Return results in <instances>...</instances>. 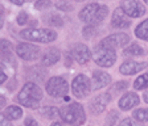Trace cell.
I'll use <instances>...</instances> for the list:
<instances>
[{"label": "cell", "mask_w": 148, "mask_h": 126, "mask_svg": "<svg viewBox=\"0 0 148 126\" xmlns=\"http://www.w3.org/2000/svg\"><path fill=\"white\" fill-rule=\"evenodd\" d=\"M148 87V72L147 74H143L135 80L134 83V88L135 89H144Z\"/></svg>", "instance_id": "obj_22"}, {"label": "cell", "mask_w": 148, "mask_h": 126, "mask_svg": "<svg viewBox=\"0 0 148 126\" xmlns=\"http://www.w3.org/2000/svg\"><path fill=\"white\" fill-rule=\"evenodd\" d=\"M130 42V37L124 33H118V34H112V36H108L105 40H102V42L99 43V47H103V49H108V50H115L119 49L122 46H126L127 43Z\"/></svg>", "instance_id": "obj_8"}, {"label": "cell", "mask_w": 148, "mask_h": 126, "mask_svg": "<svg viewBox=\"0 0 148 126\" xmlns=\"http://www.w3.org/2000/svg\"><path fill=\"white\" fill-rule=\"evenodd\" d=\"M12 55V45L7 40H1V57Z\"/></svg>", "instance_id": "obj_25"}, {"label": "cell", "mask_w": 148, "mask_h": 126, "mask_svg": "<svg viewBox=\"0 0 148 126\" xmlns=\"http://www.w3.org/2000/svg\"><path fill=\"white\" fill-rule=\"evenodd\" d=\"M115 122H116V112L112 111L107 118V126H114Z\"/></svg>", "instance_id": "obj_31"}, {"label": "cell", "mask_w": 148, "mask_h": 126, "mask_svg": "<svg viewBox=\"0 0 148 126\" xmlns=\"http://www.w3.org/2000/svg\"><path fill=\"white\" fill-rule=\"evenodd\" d=\"M41 114L46 118H56L57 116H60V111L54 106H45L41 109Z\"/></svg>", "instance_id": "obj_23"}, {"label": "cell", "mask_w": 148, "mask_h": 126, "mask_svg": "<svg viewBox=\"0 0 148 126\" xmlns=\"http://www.w3.org/2000/svg\"><path fill=\"white\" fill-rule=\"evenodd\" d=\"M41 98H42V91L36 83H32V82L25 84L17 96L18 102L31 109L38 108Z\"/></svg>", "instance_id": "obj_1"}, {"label": "cell", "mask_w": 148, "mask_h": 126, "mask_svg": "<svg viewBox=\"0 0 148 126\" xmlns=\"http://www.w3.org/2000/svg\"><path fill=\"white\" fill-rule=\"evenodd\" d=\"M70 54L74 58V61H77L79 65H86L87 62L90 61V58H91V53H90L89 47L86 45H83V43L75 45Z\"/></svg>", "instance_id": "obj_11"}, {"label": "cell", "mask_w": 148, "mask_h": 126, "mask_svg": "<svg viewBox=\"0 0 148 126\" xmlns=\"http://www.w3.org/2000/svg\"><path fill=\"white\" fill-rule=\"evenodd\" d=\"M9 1H12L16 5H23V4H24V0H9Z\"/></svg>", "instance_id": "obj_36"}, {"label": "cell", "mask_w": 148, "mask_h": 126, "mask_svg": "<svg viewBox=\"0 0 148 126\" xmlns=\"http://www.w3.org/2000/svg\"><path fill=\"white\" fill-rule=\"evenodd\" d=\"M28 15L25 12H21V13H18L17 16V24L18 25H24V24H28Z\"/></svg>", "instance_id": "obj_29"}, {"label": "cell", "mask_w": 148, "mask_h": 126, "mask_svg": "<svg viewBox=\"0 0 148 126\" xmlns=\"http://www.w3.org/2000/svg\"><path fill=\"white\" fill-rule=\"evenodd\" d=\"M140 98L136 93L134 92H130V93H126L124 96H122L119 100V108L122 111H130L131 108H134L135 105L139 104Z\"/></svg>", "instance_id": "obj_16"}, {"label": "cell", "mask_w": 148, "mask_h": 126, "mask_svg": "<svg viewBox=\"0 0 148 126\" xmlns=\"http://www.w3.org/2000/svg\"><path fill=\"white\" fill-rule=\"evenodd\" d=\"M60 117H61L64 122L71 126H81L86 121V114L81 104H70L60 109Z\"/></svg>", "instance_id": "obj_3"}, {"label": "cell", "mask_w": 148, "mask_h": 126, "mask_svg": "<svg viewBox=\"0 0 148 126\" xmlns=\"http://www.w3.org/2000/svg\"><path fill=\"white\" fill-rule=\"evenodd\" d=\"M92 89V86L90 83L89 77L86 75L79 74L75 79L73 80V84H71V91H73V95L78 98H83L89 95V92Z\"/></svg>", "instance_id": "obj_6"}, {"label": "cell", "mask_w": 148, "mask_h": 126, "mask_svg": "<svg viewBox=\"0 0 148 126\" xmlns=\"http://www.w3.org/2000/svg\"><path fill=\"white\" fill-rule=\"evenodd\" d=\"M82 32H83V37L85 38H91L97 34V28H95V25H87V26L83 28Z\"/></svg>", "instance_id": "obj_26"}, {"label": "cell", "mask_w": 148, "mask_h": 126, "mask_svg": "<svg viewBox=\"0 0 148 126\" xmlns=\"http://www.w3.org/2000/svg\"><path fill=\"white\" fill-rule=\"evenodd\" d=\"M16 88V80H12L11 83H9V86H8V89L9 91H12V89H15Z\"/></svg>", "instance_id": "obj_35"}, {"label": "cell", "mask_w": 148, "mask_h": 126, "mask_svg": "<svg viewBox=\"0 0 148 126\" xmlns=\"http://www.w3.org/2000/svg\"><path fill=\"white\" fill-rule=\"evenodd\" d=\"M128 87V83L127 82H118L114 87H112V91H123Z\"/></svg>", "instance_id": "obj_30"}, {"label": "cell", "mask_w": 148, "mask_h": 126, "mask_svg": "<svg viewBox=\"0 0 148 126\" xmlns=\"http://www.w3.org/2000/svg\"><path fill=\"white\" fill-rule=\"evenodd\" d=\"M0 104H1V108L3 106H5V98L1 96V98H0Z\"/></svg>", "instance_id": "obj_37"}, {"label": "cell", "mask_w": 148, "mask_h": 126, "mask_svg": "<svg viewBox=\"0 0 148 126\" xmlns=\"http://www.w3.org/2000/svg\"><path fill=\"white\" fill-rule=\"evenodd\" d=\"M92 58H94V62L101 67H111L116 61V54H115L114 50H108L97 46Z\"/></svg>", "instance_id": "obj_7"}, {"label": "cell", "mask_w": 148, "mask_h": 126, "mask_svg": "<svg viewBox=\"0 0 148 126\" xmlns=\"http://www.w3.org/2000/svg\"><path fill=\"white\" fill-rule=\"evenodd\" d=\"M135 34H136V37L140 38V40L148 41V19L138 25V28H136V30H135Z\"/></svg>", "instance_id": "obj_19"}, {"label": "cell", "mask_w": 148, "mask_h": 126, "mask_svg": "<svg viewBox=\"0 0 148 126\" xmlns=\"http://www.w3.org/2000/svg\"><path fill=\"white\" fill-rule=\"evenodd\" d=\"M107 12L108 8L106 5L91 3L79 12V20L86 22L87 25H97L105 20V17L107 16Z\"/></svg>", "instance_id": "obj_2"}, {"label": "cell", "mask_w": 148, "mask_h": 126, "mask_svg": "<svg viewBox=\"0 0 148 126\" xmlns=\"http://www.w3.org/2000/svg\"><path fill=\"white\" fill-rule=\"evenodd\" d=\"M60 59V50L56 47H50L42 55V65L44 66H52L57 63Z\"/></svg>", "instance_id": "obj_17"}, {"label": "cell", "mask_w": 148, "mask_h": 126, "mask_svg": "<svg viewBox=\"0 0 148 126\" xmlns=\"http://www.w3.org/2000/svg\"><path fill=\"white\" fill-rule=\"evenodd\" d=\"M124 54L126 55H143L144 54V49L140 47L139 45H136V43H132V45H130L124 50Z\"/></svg>", "instance_id": "obj_21"}, {"label": "cell", "mask_w": 148, "mask_h": 126, "mask_svg": "<svg viewBox=\"0 0 148 126\" xmlns=\"http://www.w3.org/2000/svg\"><path fill=\"white\" fill-rule=\"evenodd\" d=\"M77 1H79V3H81V1H85V0H77Z\"/></svg>", "instance_id": "obj_40"}, {"label": "cell", "mask_w": 148, "mask_h": 126, "mask_svg": "<svg viewBox=\"0 0 148 126\" xmlns=\"http://www.w3.org/2000/svg\"><path fill=\"white\" fill-rule=\"evenodd\" d=\"M1 116L5 117L7 120H17V118H20V117L23 116V111L18 106H15V105H12V106H8V108H7Z\"/></svg>", "instance_id": "obj_18"}, {"label": "cell", "mask_w": 148, "mask_h": 126, "mask_svg": "<svg viewBox=\"0 0 148 126\" xmlns=\"http://www.w3.org/2000/svg\"><path fill=\"white\" fill-rule=\"evenodd\" d=\"M24 40L28 41H34V42H52L57 38V33L49 29H36V28H31V29H24L20 32Z\"/></svg>", "instance_id": "obj_4"}, {"label": "cell", "mask_w": 148, "mask_h": 126, "mask_svg": "<svg viewBox=\"0 0 148 126\" xmlns=\"http://www.w3.org/2000/svg\"><path fill=\"white\" fill-rule=\"evenodd\" d=\"M111 77L106 74L105 71H94L92 72V89L98 91V89L105 88L106 86L110 84Z\"/></svg>", "instance_id": "obj_15"}, {"label": "cell", "mask_w": 148, "mask_h": 126, "mask_svg": "<svg viewBox=\"0 0 148 126\" xmlns=\"http://www.w3.org/2000/svg\"><path fill=\"white\" fill-rule=\"evenodd\" d=\"M7 80V75H5V72L3 71V68H1V75H0V83L3 84L4 82Z\"/></svg>", "instance_id": "obj_34"}, {"label": "cell", "mask_w": 148, "mask_h": 126, "mask_svg": "<svg viewBox=\"0 0 148 126\" xmlns=\"http://www.w3.org/2000/svg\"><path fill=\"white\" fill-rule=\"evenodd\" d=\"M132 116L139 122H147L148 121V109H136L132 113Z\"/></svg>", "instance_id": "obj_24"}, {"label": "cell", "mask_w": 148, "mask_h": 126, "mask_svg": "<svg viewBox=\"0 0 148 126\" xmlns=\"http://www.w3.org/2000/svg\"><path fill=\"white\" fill-rule=\"evenodd\" d=\"M24 125L25 126H37V122L34 121V118L29 117V118H27V120L24 121Z\"/></svg>", "instance_id": "obj_32"}, {"label": "cell", "mask_w": 148, "mask_h": 126, "mask_svg": "<svg viewBox=\"0 0 148 126\" xmlns=\"http://www.w3.org/2000/svg\"><path fill=\"white\" fill-rule=\"evenodd\" d=\"M69 86L68 82L61 76H54L48 80L46 83V92L49 93L52 97H62L68 95Z\"/></svg>", "instance_id": "obj_5"}, {"label": "cell", "mask_w": 148, "mask_h": 126, "mask_svg": "<svg viewBox=\"0 0 148 126\" xmlns=\"http://www.w3.org/2000/svg\"><path fill=\"white\" fill-rule=\"evenodd\" d=\"M147 63L145 62H134V61H128V62H124L123 65L119 67V71L120 74L123 75H134L136 74V72H139V71L144 70L145 67H147Z\"/></svg>", "instance_id": "obj_14"}, {"label": "cell", "mask_w": 148, "mask_h": 126, "mask_svg": "<svg viewBox=\"0 0 148 126\" xmlns=\"http://www.w3.org/2000/svg\"><path fill=\"white\" fill-rule=\"evenodd\" d=\"M144 101H145V102H147V104H148V92H147V93H145V95H144Z\"/></svg>", "instance_id": "obj_39"}, {"label": "cell", "mask_w": 148, "mask_h": 126, "mask_svg": "<svg viewBox=\"0 0 148 126\" xmlns=\"http://www.w3.org/2000/svg\"><path fill=\"white\" fill-rule=\"evenodd\" d=\"M111 24L112 26L116 29H126L131 25V21H130L128 16L123 12L122 8H116L112 13V19H111Z\"/></svg>", "instance_id": "obj_13"}, {"label": "cell", "mask_w": 148, "mask_h": 126, "mask_svg": "<svg viewBox=\"0 0 148 126\" xmlns=\"http://www.w3.org/2000/svg\"><path fill=\"white\" fill-rule=\"evenodd\" d=\"M144 1H145V3H147V4H148V0H144Z\"/></svg>", "instance_id": "obj_41"}, {"label": "cell", "mask_w": 148, "mask_h": 126, "mask_svg": "<svg viewBox=\"0 0 148 126\" xmlns=\"http://www.w3.org/2000/svg\"><path fill=\"white\" fill-rule=\"evenodd\" d=\"M118 126H143L140 122L135 120V118H124Z\"/></svg>", "instance_id": "obj_28"}, {"label": "cell", "mask_w": 148, "mask_h": 126, "mask_svg": "<svg viewBox=\"0 0 148 126\" xmlns=\"http://www.w3.org/2000/svg\"><path fill=\"white\" fill-rule=\"evenodd\" d=\"M0 125H1V126H12V123L9 122V121L7 120L5 117L1 116V121H0Z\"/></svg>", "instance_id": "obj_33"}, {"label": "cell", "mask_w": 148, "mask_h": 126, "mask_svg": "<svg viewBox=\"0 0 148 126\" xmlns=\"http://www.w3.org/2000/svg\"><path fill=\"white\" fill-rule=\"evenodd\" d=\"M50 126H64V125H62L61 122H53V123H52V125H50Z\"/></svg>", "instance_id": "obj_38"}, {"label": "cell", "mask_w": 148, "mask_h": 126, "mask_svg": "<svg viewBox=\"0 0 148 126\" xmlns=\"http://www.w3.org/2000/svg\"><path fill=\"white\" fill-rule=\"evenodd\" d=\"M111 100L110 93H103V95H98L97 97H94L90 102V112L92 114H99L106 109V105L108 104V101Z\"/></svg>", "instance_id": "obj_12"}, {"label": "cell", "mask_w": 148, "mask_h": 126, "mask_svg": "<svg viewBox=\"0 0 148 126\" xmlns=\"http://www.w3.org/2000/svg\"><path fill=\"white\" fill-rule=\"evenodd\" d=\"M40 47L31 45V43H20L17 47H16V53L17 55L20 57L24 61H34V59L38 58L40 55Z\"/></svg>", "instance_id": "obj_10"}, {"label": "cell", "mask_w": 148, "mask_h": 126, "mask_svg": "<svg viewBox=\"0 0 148 126\" xmlns=\"http://www.w3.org/2000/svg\"><path fill=\"white\" fill-rule=\"evenodd\" d=\"M120 8L130 17H140L145 13V7L139 0H123L120 4Z\"/></svg>", "instance_id": "obj_9"}, {"label": "cell", "mask_w": 148, "mask_h": 126, "mask_svg": "<svg viewBox=\"0 0 148 126\" xmlns=\"http://www.w3.org/2000/svg\"><path fill=\"white\" fill-rule=\"evenodd\" d=\"M49 7H52V1L50 0H37L36 3H34V8L38 11L49 8Z\"/></svg>", "instance_id": "obj_27"}, {"label": "cell", "mask_w": 148, "mask_h": 126, "mask_svg": "<svg viewBox=\"0 0 148 126\" xmlns=\"http://www.w3.org/2000/svg\"><path fill=\"white\" fill-rule=\"evenodd\" d=\"M46 24H49L50 26H62L64 25V19L57 13H50V15L45 16Z\"/></svg>", "instance_id": "obj_20"}]
</instances>
